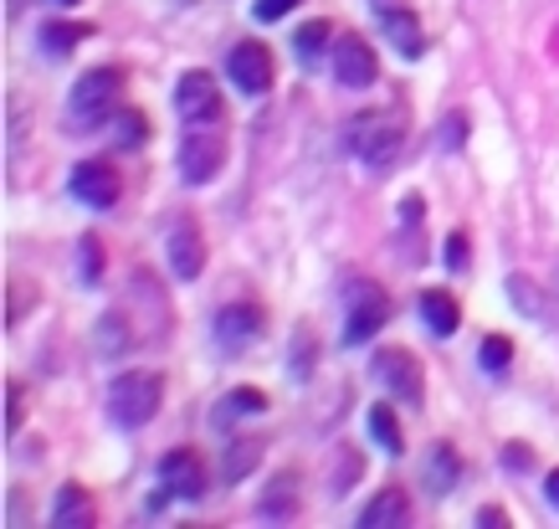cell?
I'll use <instances>...</instances> for the list:
<instances>
[{"instance_id":"obj_1","label":"cell","mask_w":559,"mask_h":529,"mask_svg":"<svg viewBox=\"0 0 559 529\" xmlns=\"http://www.w3.org/2000/svg\"><path fill=\"white\" fill-rule=\"evenodd\" d=\"M119 108H123V68H93L72 83L62 124H68L72 134H93L103 124H114Z\"/></svg>"},{"instance_id":"obj_2","label":"cell","mask_w":559,"mask_h":529,"mask_svg":"<svg viewBox=\"0 0 559 529\" xmlns=\"http://www.w3.org/2000/svg\"><path fill=\"white\" fill-rule=\"evenodd\" d=\"M344 144L365 171H390L401 150H406V114L401 108H380V114H359L344 129Z\"/></svg>"},{"instance_id":"obj_3","label":"cell","mask_w":559,"mask_h":529,"mask_svg":"<svg viewBox=\"0 0 559 529\" xmlns=\"http://www.w3.org/2000/svg\"><path fill=\"white\" fill-rule=\"evenodd\" d=\"M159 401H165V376L159 371H123L108 386V422L123 432L150 427L154 416H159Z\"/></svg>"},{"instance_id":"obj_4","label":"cell","mask_w":559,"mask_h":529,"mask_svg":"<svg viewBox=\"0 0 559 529\" xmlns=\"http://www.w3.org/2000/svg\"><path fill=\"white\" fill-rule=\"evenodd\" d=\"M390 319V293L370 278H344V344L374 340Z\"/></svg>"},{"instance_id":"obj_5","label":"cell","mask_w":559,"mask_h":529,"mask_svg":"<svg viewBox=\"0 0 559 529\" xmlns=\"http://www.w3.org/2000/svg\"><path fill=\"white\" fill-rule=\"evenodd\" d=\"M221 87L211 72H186L180 83H175V114L186 129H221Z\"/></svg>"},{"instance_id":"obj_6","label":"cell","mask_w":559,"mask_h":529,"mask_svg":"<svg viewBox=\"0 0 559 529\" xmlns=\"http://www.w3.org/2000/svg\"><path fill=\"white\" fill-rule=\"evenodd\" d=\"M370 376L385 386V396L406 401V407H421L426 380H421V365H416V355H406V350L385 344V350H374V355H370Z\"/></svg>"},{"instance_id":"obj_7","label":"cell","mask_w":559,"mask_h":529,"mask_svg":"<svg viewBox=\"0 0 559 529\" xmlns=\"http://www.w3.org/2000/svg\"><path fill=\"white\" fill-rule=\"evenodd\" d=\"M329 68H334L340 87H349V93H365V87H374V78H380V62H374L370 42L355 32H344L329 42Z\"/></svg>"},{"instance_id":"obj_8","label":"cell","mask_w":559,"mask_h":529,"mask_svg":"<svg viewBox=\"0 0 559 529\" xmlns=\"http://www.w3.org/2000/svg\"><path fill=\"white\" fill-rule=\"evenodd\" d=\"M175 160H180V180H186V186H205V180H216L221 165H226L221 129H186Z\"/></svg>"},{"instance_id":"obj_9","label":"cell","mask_w":559,"mask_h":529,"mask_svg":"<svg viewBox=\"0 0 559 529\" xmlns=\"http://www.w3.org/2000/svg\"><path fill=\"white\" fill-rule=\"evenodd\" d=\"M211 334H216V344L226 350V360H237L247 344H257L267 334V319H262L257 304H226L216 319H211Z\"/></svg>"},{"instance_id":"obj_10","label":"cell","mask_w":559,"mask_h":529,"mask_svg":"<svg viewBox=\"0 0 559 529\" xmlns=\"http://www.w3.org/2000/svg\"><path fill=\"white\" fill-rule=\"evenodd\" d=\"M68 190H72V201L87 205V211H108V205H119L123 180L108 160H83V165L68 175Z\"/></svg>"},{"instance_id":"obj_11","label":"cell","mask_w":559,"mask_h":529,"mask_svg":"<svg viewBox=\"0 0 559 529\" xmlns=\"http://www.w3.org/2000/svg\"><path fill=\"white\" fill-rule=\"evenodd\" d=\"M165 262H170V278L175 283H195L205 273V237L201 226L190 216H175L170 222V237H165Z\"/></svg>"},{"instance_id":"obj_12","label":"cell","mask_w":559,"mask_h":529,"mask_svg":"<svg viewBox=\"0 0 559 529\" xmlns=\"http://www.w3.org/2000/svg\"><path fill=\"white\" fill-rule=\"evenodd\" d=\"M370 11L380 16V36H385V42L401 51L406 62H416V57L426 51V36H421L416 11H411L406 0H370Z\"/></svg>"},{"instance_id":"obj_13","label":"cell","mask_w":559,"mask_h":529,"mask_svg":"<svg viewBox=\"0 0 559 529\" xmlns=\"http://www.w3.org/2000/svg\"><path fill=\"white\" fill-rule=\"evenodd\" d=\"M226 78L247 93V98H262L272 87V51L262 42H237L231 57H226Z\"/></svg>"},{"instance_id":"obj_14","label":"cell","mask_w":559,"mask_h":529,"mask_svg":"<svg viewBox=\"0 0 559 529\" xmlns=\"http://www.w3.org/2000/svg\"><path fill=\"white\" fill-rule=\"evenodd\" d=\"M205 479H211V473H205L201 452H190V447H175V452L159 458V489L170 498H201Z\"/></svg>"},{"instance_id":"obj_15","label":"cell","mask_w":559,"mask_h":529,"mask_svg":"<svg viewBox=\"0 0 559 529\" xmlns=\"http://www.w3.org/2000/svg\"><path fill=\"white\" fill-rule=\"evenodd\" d=\"M139 329L129 325V314L123 308H103L98 325H93V355L98 360H123L129 350H134Z\"/></svg>"},{"instance_id":"obj_16","label":"cell","mask_w":559,"mask_h":529,"mask_svg":"<svg viewBox=\"0 0 559 529\" xmlns=\"http://www.w3.org/2000/svg\"><path fill=\"white\" fill-rule=\"evenodd\" d=\"M257 519H262V525H288V519H298V473L267 479V489L257 494Z\"/></svg>"},{"instance_id":"obj_17","label":"cell","mask_w":559,"mask_h":529,"mask_svg":"<svg viewBox=\"0 0 559 529\" xmlns=\"http://www.w3.org/2000/svg\"><path fill=\"white\" fill-rule=\"evenodd\" d=\"M462 483V458H457V447L452 443H437L431 452H426V462H421V489L431 498H447L452 489Z\"/></svg>"},{"instance_id":"obj_18","label":"cell","mask_w":559,"mask_h":529,"mask_svg":"<svg viewBox=\"0 0 559 529\" xmlns=\"http://www.w3.org/2000/svg\"><path fill=\"white\" fill-rule=\"evenodd\" d=\"M355 525L359 529H401V525H411V498L401 494V489H380V494L359 509Z\"/></svg>"},{"instance_id":"obj_19","label":"cell","mask_w":559,"mask_h":529,"mask_svg":"<svg viewBox=\"0 0 559 529\" xmlns=\"http://www.w3.org/2000/svg\"><path fill=\"white\" fill-rule=\"evenodd\" d=\"M416 314H421V325L437 334V340H452L462 325V314H457V298L447 289H426L421 298H416Z\"/></svg>"},{"instance_id":"obj_20","label":"cell","mask_w":559,"mask_h":529,"mask_svg":"<svg viewBox=\"0 0 559 529\" xmlns=\"http://www.w3.org/2000/svg\"><path fill=\"white\" fill-rule=\"evenodd\" d=\"M257 411H267V396L257 391V386H237V391H226L211 411V427L216 432H231L241 416H257Z\"/></svg>"},{"instance_id":"obj_21","label":"cell","mask_w":559,"mask_h":529,"mask_svg":"<svg viewBox=\"0 0 559 529\" xmlns=\"http://www.w3.org/2000/svg\"><path fill=\"white\" fill-rule=\"evenodd\" d=\"M257 462H262V437H231L226 452H221V483L237 489L241 479H252Z\"/></svg>"},{"instance_id":"obj_22","label":"cell","mask_w":559,"mask_h":529,"mask_svg":"<svg viewBox=\"0 0 559 529\" xmlns=\"http://www.w3.org/2000/svg\"><path fill=\"white\" fill-rule=\"evenodd\" d=\"M93 519H98L93 498H87L78 483H62V489H57V504H51V525L57 529H87Z\"/></svg>"},{"instance_id":"obj_23","label":"cell","mask_w":559,"mask_h":529,"mask_svg":"<svg viewBox=\"0 0 559 529\" xmlns=\"http://www.w3.org/2000/svg\"><path fill=\"white\" fill-rule=\"evenodd\" d=\"M503 293H509V304L519 308L524 319H534V325H544V319H549V298H544V289L528 273H509V278H503Z\"/></svg>"},{"instance_id":"obj_24","label":"cell","mask_w":559,"mask_h":529,"mask_svg":"<svg viewBox=\"0 0 559 529\" xmlns=\"http://www.w3.org/2000/svg\"><path fill=\"white\" fill-rule=\"evenodd\" d=\"M365 432H370V443L380 447V452H390V458H401V452H406L401 422H395V411H390L385 401H374V407L365 411Z\"/></svg>"},{"instance_id":"obj_25","label":"cell","mask_w":559,"mask_h":529,"mask_svg":"<svg viewBox=\"0 0 559 529\" xmlns=\"http://www.w3.org/2000/svg\"><path fill=\"white\" fill-rule=\"evenodd\" d=\"M144 139H150V124H144V114H139V108H119V114H114V150L134 154Z\"/></svg>"},{"instance_id":"obj_26","label":"cell","mask_w":559,"mask_h":529,"mask_svg":"<svg viewBox=\"0 0 559 529\" xmlns=\"http://www.w3.org/2000/svg\"><path fill=\"white\" fill-rule=\"evenodd\" d=\"M477 365H483V376H509L513 340H503V334H488V340L477 344Z\"/></svg>"},{"instance_id":"obj_27","label":"cell","mask_w":559,"mask_h":529,"mask_svg":"<svg viewBox=\"0 0 559 529\" xmlns=\"http://www.w3.org/2000/svg\"><path fill=\"white\" fill-rule=\"evenodd\" d=\"M83 36H87L83 21H51L47 32H41V51H51V57H68Z\"/></svg>"},{"instance_id":"obj_28","label":"cell","mask_w":559,"mask_h":529,"mask_svg":"<svg viewBox=\"0 0 559 529\" xmlns=\"http://www.w3.org/2000/svg\"><path fill=\"white\" fill-rule=\"evenodd\" d=\"M313 329H298V334H293V344H288V376L293 380H308L313 376Z\"/></svg>"},{"instance_id":"obj_29","label":"cell","mask_w":559,"mask_h":529,"mask_svg":"<svg viewBox=\"0 0 559 529\" xmlns=\"http://www.w3.org/2000/svg\"><path fill=\"white\" fill-rule=\"evenodd\" d=\"M323 42H329V21H308L304 32L293 36V51H298V62H304V68H313V62H319Z\"/></svg>"},{"instance_id":"obj_30","label":"cell","mask_w":559,"mask_h":529,"mask_svg":"<svg viewBox=\"0 0 559 529\" xmlns=\"http://www.w3.org/2000/svg\"><path fill=\"white\" fill-rule=\"evenodd\" d=\"M78 278H83L87 289H93V283H103V242L98 237L78 242Z\"/></svg>"},{"instance_id":"obj_31","label":"cell","mask_w":559,"mask_h":529,"mask_svg":"<svg viewBox=\"0 0 559 529\" xmlns=\"http://www.w3.org/2000/svg\"><path fill=\"white\" fill-rule=\"evenodd\" d=\"M441 257H447V273H467V262H473V242H467V232H462V226L447 237Z\"/></svg>"},{"instance_id":"obj_32","label":"cell","mask_w":559,"mask_h":529,"mask_svg":"<svg viewBox=\"0 0 559 529\" xmlns=\"http://www.w3.org/2000/svg\"><path fill=\"white\" fill-rule=\"evenodd\" d=\"M355 479H359V458H355V452H344V458L334 462V479H329V494L344 498L349 489H355Z\"/></svg>"},{"instance_id":"obj_33","label":"cell","mask_w":559,"mask_h":529,"mask_svg":"<svg viewBox=\"0 0 559 529\" xmlns=\"http://www.w3.org/2000/svg\"><path fill=\"white\" fill-rule=\"evenodd\" d=\"M462 139H467V119H462V114H447V119H441V150H462Z\"/></svg>"},{"instance_id":"obj_34","label":"cell","mask_w":559,"mask_h":529,"mask_svg":"<svg viewBox=\"0 0 559 529\" xmlns=\"http://www.w3.org/2000/svg\"><path fill=\"white\" fill-rule=\"evenodd\" d=\"M298 0H257V21H283Z\"/></svg>"},{"instance_id":"obj_35","label":"cell","mask_w":559,"mask_h":529,"mask_svg":"<svg viewBox=\"0 0 559 529\" xmlns=\"http://www.w3.org/2000/svg\"><path fill=\"white\" fill-rule=\"evenodd\" d=\"M473 525H477V529H509V514L498 509V504H488V509H477Z\"/></svg>"},{"instance_id":"obj_36","label":"cell","mask_w":559,"mask_h":529,"mask_svg":"<svg viewBox=\"0 0 559 529\" xmlns=\"http://www.w3.org/2000/svg\"><path fill=\"white\" fill-rule=\"evenodd\" d=\"M421 216H426V201L421 196H406L401 201V226H421Z\"/></svg>"},{"instance_id":"obj_37","label":"cell","mask_w":559,"mask_h":529,"mask_svg":"<svg viewBox=\"0 0 559 529\" xmlns=\"http://www.w3.org/2000/svg\"><path fill=\"white\" fill-rule=\"evenodd\" d=\"M16 427H21V391L11 386L5 391V432H16Z\"/></svg>"},{"instance_id":"obj_38","label":"cell","mask_w":559,"mask_h":529,"mask_svg":"<svg viewBox=\"0 0 559 529\" xmlns=\"http://www.w3.org/2000/svg\"><path fill=\"white\" fill-rule=\"evenodd\" d=\"M503 462L509 468H534V452L528 447H503Z\"/></svg>"},{"instance_id":"obj_39","label":"cell","mask_w":559,"mask_h":529,"mask_svg":"<svg viewBox=\"0 0 559 529\" xmlns=\"http://www.w3.org/2000/svg\"><path fill=\"white\" fill-rule=\"evenodd\" d=\"M544 494H549V504L559 509V468H555V473H544Z\"/></svg>"},{"instance_id":"obj_40","label":"cell","mask_w":559,"mask_h":529,"mask_svg":"<svg viewBox=\"0 0 559 529\" xmlns=\"http://www.w3.org/2000/svg\"><path fill=\"white\" fill-rule=\"evenodd\" d=\"M57 5H78V0H57Z\"/></svg>"}]
</instances>
